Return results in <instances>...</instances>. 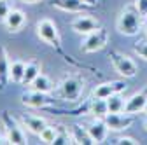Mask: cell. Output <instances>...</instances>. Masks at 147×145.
Segmentation results:
<instances>
[{
    "label": "cell",
    "instance_id": "1",
    "mask_svg": "<svg viewBox=\"0 0 147 145\" xmlns=\"http://www.w3.org/2000/svg\"><path fill=\"white\" fill-rule=\"evenodd\" d=\"M142 14L138 12L135 4L126 5L119 16H117V21H116V28L121 35H126V37H135V35L140 32L142 28Z\"/></svg>",
    "mask_w": 147,
    "mask_h": 145
},
{
    "label": "cell",
    "instance_id": "2",
    "mask_svg": "<svg viewBox=\"0 0 147 145\" xmlns=\"http://www.w3.org/2000/svg\"><path fill=\"white\" fill-rule=\"evenodd\" d=\"M84 91V81L77 75L65 77L58 86V96L65 101H77Z\"/></svg>",
    "mask_w": 147,
    "mask_h": 145
},
{
    "label": "cell",
    "instance_id": "3",
    "mask_svg": "<svg viewBox=\"0 0 147 145\" xmlns=\"http://www.w3.org/2000/svg\"><path fill=\"white\" fill-rule=\"evenodd\" d=\"M109 58H110V63H112L114 70L124 79H133L137 74H138V66L137 63L126 56V54L119 52V51H110L109 52Z\"/></svg>",
    "mask_w": 147,
    "mask_h": 145
},
{
    "label": "cell",
    "instance_id": "4",
    "mask_svg": "<svg viewBox=\"0 0 147 145\" xmlns=\"http://www.w3.org/2000/svg\"><path fill=\"white\" fill-rule=\"evenodd\" d=\"M35 30H37V35H39V39L44 40L47 46L51 47H60L61 44V37H60V30L56 26L53 19L49 17H42V19L37 21L35 25Z\"/></svg>",
    "mask_w": 147,
    "mask_h": 145
},
{
    "label": "cell",
    "instance_id": "5",
    "mask_svg": "<svg viewBox=\"0 0 147 145\" xmlns=\"http://www.w3.org/2000/svg\"><path fill=\"white\" fill-rule=\"evenodd\" d=\"M109 42V32L105 28H98L96 32L86 35V39L82 40V46H81V51L86 52V54H91V52H96V51H102Z\"/></svg>",
    "mask_w": 147,
    "mask_h": 145
},
{
    "label": "cell",
    "instance_id": "6",
    "mask_svg": "<svg viewBox=\"0 0 147 145\" xmlns=\"http://www.w3.org/2000/svg\"><path fill=\"white\" fill-rule=\"evenodd\" d=\"M2 122L5 128V138L9 143L14 145H25L26 143V135L23 131V126H20L16 122V119H12L9 114H2Z\"/></svg>",
    "mask_w": 147,
    "mask_h": 145
},
{
    "label": "cell",
    "instance_id": "7",
    "mask_svg": "<svg viewBox=\"0 0 147 145\" xmlns=\"http://www.w3.org/2000/svg\"><path fill=\"white\" fill-rule=\"evenodd\" d=\"M103 121L109 126L110 131L119 133V131H124V130L130 128V126L135 122V117H133V114H126V112H117V114H110L109 112L103 117Z\"/></svg>",
    "mask_w": 147,
    "mask_h": 145
},
{
    "label": "cell",
    "instance_id": "8",
    "mask_svg": "<svg viewBox=\"0 0 147 145\" xmlns=\"http://www.w3.org/2000/svg\"><path fill=\"white\" fill-rule=\"evenodd\" d=\"M70 28L79 35H89V33L96 32L98 28H102V25L93 16H79L70 23Z\"/></svg>",
    "mask_w": 147,
    "mask_h": 145
},
{
    "label": "cell",
    "instance_id": "9",
    "mask_svg": "<svg viewBox=\"0 0 147 145\" xmlns=\"http://www.w3.org/2000/svg\"><path fill=\"white\" fill-rule=\"evenodd\" d=\"M84 128H86V131L89 133V136L93 138L95 143L105 142V138H107V135H109V131H110L109 126L105 124V121H103L102 117H95V119L88 121V122L84 124Z\"/></svg>",
    "mask_w": 147,
    "mask_h": 145
},
{
    "label": "cell",
    "instance_id": "10",
    "mask_svg": "<svg viewBox=\"0 0 147 145\" xmlns=\"http://www.w3.org/2000/svg\"><path fill=\"white\" fill-rule=\"evenodd\" d=\"M128 84L124 81H109V82H103V84H98L93 91V96L95 98H109L112 95H117V93H124L126 91Z\"/></svg>",
    "mask_w": 147,
    "mask_h": 145
},
{
    "label": "cell",
    "instance_id": "11",
    "mask_svg": "<svg viewBox=\"0 0 147 145\" xmlns=\"http://www.w3.org/2000/svg\"><path fill=\"white\" fill-rule=\"evenodd\" d=\"M21 103L25 107H30V108H44V107L51 105L53 100L47 96V93H40V91L32 89L30 93L21 95Z\"/></svg>",
    "mask_w": 147,
    "mask_h": 145
},
{
    "label": "cell",
    "instance_id": "12",
    "mask_svg": "<svg viewBox=\"0 0 147 145\" xmlns=\"http://www.w3.org/2000/svg\"><path fill=\"white\" fill-rule=\"evenodd\" d=\"M4 25H5L7 32H20L26 25V14L21 9H11V12L7 14Z\"/></svg>",
    "mask_w": 147,
    "mask_h": 145
},
{
    "label": "cell",
    "instance_id": "13",
    "mask_svg": "<svg viewBox=\"0 0 147 145\" xmlns=\"http://www.w3.org/2000/svg\"><path fill=\"white\" fill-rule=\"evenodd\" d=\"M20 121H21V124H23V128H26L30 133H33V135H37V136H39L40 131L47 126V122H46L44 117L32 115V114H26V115L21 114V115H20Z\"/></svg>",
    "mask_w": 147,
    "mask_h": 145
},
{
    "label": "cell",
    "instance_id": "14",
    "mask_svg": "<svg viewBox=\"0 0 147 145\" xmlns=\"http://www.w3.org/2000/svg\"><path fill=\"white\" fill-rule=\"evenodd\" d=\"M145 105H147V95L145 93H135V95H131L130 98L126 100V103H124V112L135 115L138 112H144Z\"/></svg>",
    "mask_w": 147,
    "mask_h": 145
},
{
    "label": "cell",
    "instance_id": "15",
    "mask_svg": "<svg viewBox=\"0 0 147 145\" xmlns=\"http://www.w3.org/2000/svg\"><path fill=\"white\" fill-rule=\"evenodd\" d=\"M53 7H56L65 12H82L88 9V5L81 0H51Z\"/></svg>",
    "mask_w": 147,
    "mask_h": 145
},
{
    "label": "cell",
    "instance_id": "16",
    "mask_svg": "<svg viewBox=\"0 0 147 145\" xmlns=\"http://www.w3.org/2000/svg\"><path fill=\"white\" fill-rule=\"evenodd\" d=\"M88 114L93 115V117H105L109 114V107H107V100L105 98H95L89 101L88 105Z\"/></svg>",
    "mask_w": 147,
    "mask_h": 145
},
{
    "label": "cell",
    "instance_id": "17",
    "mask_svg": "<svg viewBox=\"0 0 147 145\" xmlns=\"http://www.w3.org/2000/svg\"><path fill=\"white\" fill-rule=\"evenodd\" d=\"M25 68H26V63L23 60H14V61H11V66H9V81L14 82V84H21L23 82V75H25Z\"/></svg>",
    "mask_w": 147,
    "mask_h": 145
},
{
    "label": "cell",
    "instance_id": "18",
    "mask_svg": "<svg viewBox=\"0 0 147 145\" xmlns=\"http://www.w3.org/2000/svg\"><path fill=\"white\" fill-rule=\"evenodd\" d=\"M40 63L37 61V60H30L28 63H26V68H25V75H23V86H30L37 77H39L42 72H40Z\"/></svg>",
    "mask_w": 147,
    "mask_h": 145
},
{
    "label": "cell",
    "instance_id": "19",
    "mask_svg": "<svg viewBox=\"0 0 147 145\" xmlns=\"http://www.w3.org/2000/svg\"><path fill=\"white\" fill-rule=\"evenodd\" d=\"M9 66H11V61L7 58L5 47L0 46V87H5L9 81Z\"/></svg>",
    "mask_w": 147,
    "mask_h": 145
},
{
    "label": "cell",
    "instance_id": "20",
    "mask_svg": "<svg viewBox=\"0 0 147 145\" xmlns=\"http://www.w3.org/2000/svg\"><path fill=\"white\" fill-rule=\"evenodd\" d=\"M28 87L35 89V91H40V93H51L53 89H54V84H53V81H51L46 74H40Z\"/></svg>",
    "mask_w": 147,
    "mask_h": 145
},
{
    "label": "cell",
    "instance_id": "21",
    "mask_svg": "<svg viewBox=\"0 0 147 145\" xmlns=\"http://www.w3.org/2000/svg\"><path fill=\"white\" fill-rule=\"evenodd\" d=\"M124 98H123V93H117V95H112L107 98V107H109V112L110 114H117V112H124Z\"/></svg>",
    "mask_w": 147,
    "mask_h": 145
},
{
    "label": "cell",
    "instance_id": "22",
    "mask_svg": "<svg viewBox=\"0 0 147 145\" xmlns=\"http://www.w3.org/2000/svg\"><path fill=\"white\" fill-rule=\"evenodd\" d=\"M56 135H58V126H51V124H47L46 128L40 131L39 138H40L42 143L53 145V143H54V138H56Z\"/></svg>",
    "mask_w": 147,
    "mask_h": 145
},
{
    "label": "cell",
    "instance_id": "23",
    "mask_svg": "<svg viewBox=\"0 0 147 145\" xmlns=\"http://www.w3.org/2000/svg\"><path fill=\"white\" fill-rule=\"evenodd\" d=\"M68 143H76V142H74L72 131L65 130L63 126H58V135H56V138H54L53 145H68Z\"/></svg>",
    "mask_w": 147,
    "mask_h": 145
},
{
    "label": "cell",
    "instance_id": "24",
    "mask_svg": "<svg viewBox=\"0 0 147 145\" xmlns=\"http://www.w3.org/2000/svg\"><path fill=\"white\" fill-rule=\"evenodd\" d=\"M72 135H74V142H76V143H95L93 138L89 136V133L86 131V128L81 131V126H74V128H72Z\"/></svg>",
    "mask_w": 147,
    "mask_h": 145
},
{
    "label": "cell",
    "instance_id": "25",
    "mask_svg": "<svg viewBox=\"0 0 147 145\" xmlns=\"http://www.w3.org/2000/svg\"><path fill=\"white\" fill-rule=\"evenodd\" d=\"M133 52L137 54L138 58H142V60L147 61V40H140V42H137V44L133 46Z\"/></svg>",
    "mask_w": 147,
    "mask_h": 145
},
{
    "label": "cell",
    "instance_id": "26",
    "mask_svg": "<svg viewBox=\"0 0 147 145\" xmlns=\"http://www.w3.org/2000/svg\"><path fill=\"white\" fill-rule=\"evenodd\" d=\"M11 5H9V0H0V23H4L5 21V17L7 14L11 12Z\"/></svg>",
    "mask_w": 147,
    "mask_h": 145
},
{
    "label": "cell",
    "instance_id": "27",
    "mask_svg": "<svg viewBox=\"0 0 147 145\" xmlns=\"http://www.w3.org/2000/svg\"><path fill=\"white\" fill-rule=\"evenodd\" d=\"M116 145H137L138 142L135 140V138H131V136H119V138H116V142H114Z\"/></svg>",
    "mask_w": 147,
    "mask_h": 145
},
{
    "label": "cell",
    "instance_id": "28",
    "mask_svg": "<svg viewBox=\"0 0 147 145\" xmlns=\"http://www.w3.org/2000/svg\"><path fill=\"white\" fill-rule=\"evenodd\" d=\"M135 5L142 16H147V0H135Z\"/></svg>",
    "mask_w": 147,
    "mask_h": 145
},
{
    "label": "cell",
    "instance_id": "29",
    "mask_svg": "<svg viewBox=\"0 0 147 145\" xmlns=\"http://www.w3.org/2000/svg\"><path fill=\"white\" fill-rule=\"evenodd\" d=\"M81 2H84L88 7H96L98 5V0H81Z\"/></svg>",
    "mask_w": 147,
    "mask_h": 145
},
{
    "label": "cell",
    "instance_id": "30",
    "mask_svg": "<svg viewBox=\"0 0 147 145\" xmlns=\"http://www.w3.org/2000/svg\"><path fill=\"white\" fill-rule=\"evenodd\" d=\"M23 4H39V2H42V0H21Z\"/></svg>",
    "mask_w": 147,
    "mask_h": 145
},
{
    "label": "cell",
    "instance_id": "31",
    "mask_svg": "<svg viewBox=\"0 0 147 145\" xmlns=\"http://www.w3.org/2000/svg\"><path fill=\"white\" fill-rule=\"evenodd\" d=\"M4 143H9V142H7V138L4 135H0V145H4Z\"/></svg>",
    "mask_w": 147,
    "mask_h": 145
},
{
    "label": "cell",
    "instance_id": "32",
    "mask_svg": "<svg viewBox=\"0 0 147 145\" xmlns=\"http://www.w3.org/2000/svg\"><path fill=\"white\" fill-rule=\"evenodd\" d=\"M144 32H145V37H147V21H145V25H144Z\"/></svg>",
    "mask_w": 147,
    "mask_h": 145
},
{
    "label": "cell",
    "instance_id": "33",
    "mask_svg": "<svg viewBox=\"0 0 147 145\" xmlns=\"http://www.w3.org/2000/svg\"><path fill=\"white\" fill-rule=\"evenodd\" d=\"M144 114H145V115H147V105H145V108H144Z\"/></svg>",
    "mask_w": 147,
    "mask_h": 145
},
{
    "label": "cell",
    "instance_id": "34",
    "mask_svg": "<svg viewBox=\"0 0 147 145\" xmlns=\"http://www.w3.org/2000/svg\"><path fill=\"white\" fill-rule=\"evenodd\" d=\"M144 128H145V131H147V121H145V124H144Z\"/></svg>",
    "mask_w": 147,
    "mask_h": 145
}]
</instances>
